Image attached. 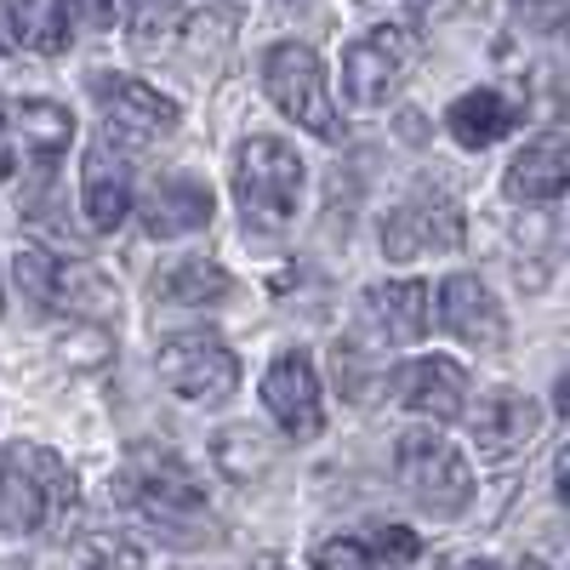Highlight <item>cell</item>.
<instances>
[{
	"label": "cell",
	"mask_w": 570,
	"mask_h": 570,
	"mask_svg": "<svg viewBox=\"0 0 570 570\" xmlns=\"http://www.w3.org/2000/svg\"><path fill=\"white\" fill-rule=\"evenodd\" d=\"M537 422H542L537 400H531V394H519V389H497V394H485V405L468 416L473 440H480V451H485L491 462H502V456H513V451H525V445L537 440Z\"/></svg>",
	"instance_id": "14"
},
{
	"label": "cell",
	"mask_w": 570,
	"mask_h": 570,
	"mask_svg": "<svg viewBox=\"0 0 570 570\" xmlns=\"http://www.w3.org/2000/svg\"><path fill=\"white\" fill-rule=\"evenodd\" d=\"M75 553L86 570H142V548L120 531H86Z\"/></svg>",
	"instance_id": "24"
},
{
	"label": "cell",
	"mask_w": 570,
	"mask_h": 570,
	"mask_svg": "<svg viewBox=\"0 0 570 570\" xmlns=\"http://www.w3.org/2000/svg\"><path fill=\"white\" fill-rule=\"evenodd\" d=\"M400 400L411 411H422V416H434V422H451L468 405V371L456 360H440V354L411 360L400 371Z\"/></svg>",
	"instance_id": "17"
},
{
	"label": "cell",
	"mask_w": 570,
	"mask_h": 570,
	"mask_svg": "<svg viewBox=\"0 0 570 570\" xmlns=\"http://www.w3.org/2000/svg\"><path fill=\"white\" fill-rule=\"evenodd\" d=\"M263 405L268 416L285 428L292 440H314L325 428V405H320V376H314V360L308 354H279L263 376Z\"/></svg>",
	"instance_id": "12"
},
{
	"label": "cell",
	"mask_w": 570,
	"mask_h": 570,
	"mask_svg": "<svg viewBox=\"0 0 570 570\" xmlns=\"http://www.w3.org/2000/svg\"><path fill=\"white\" fill-rule=\"evenodd\" d=\"M142 525L160 531L166 542H206V491L195 485V473H188L171 451L160 445H142L126 473H120V491H115Z\"/></svg>",
	"instance_id": "1"
},
{
	"label": "cell",
	"mask_w": 570,
	"mask_h": 570,
	"mask_svg": "<svg viewBox=\"0 0 570 570\" xmlns=\"http://www.w3.org/2000/svg\"><path fill=\"white\" fill-rule=\"evenodd\" d=\"M263 86H268V98L285 120H297L314 137H343L337 109H331V91H325V69L308 46H297V40L274 46L263 58Z\"/></svg>",
	"instance_id": "6"
},
{
	"label": "cell",
	"mask_w": 570,
	"mask_h": 570,
	"mask_svg": "<svg viewBox=\"0 0 570 570\" xmlns=\"http://www.w3.org/2000/svg\"><path fill=\"white\" fill-rule=\"evenodd\" d=\"M365 314L376 320L383 343H422L428 337V285L422 279H389L365 292Z\"/></svg>",
	"instance_id": "18"
},
{
	"label": "cell",
	"mask_w": 570,
	"mask_h": 570,
	"mask_svg": "<svg viewBox=\"0 0 570 570\" xmlns=\"http://www.w3.org/2000/svg\"><path fill=\"white\" fill-rule=\"evenodd\" d=\"M405 12H411V23H445L462 12V0H405Z\"/></svg>",
	"instance_id": "31"
},
{
	"label": "cell",
	"mask_w": 570,
	"mask_h": 570,
	"mask_svg": "<svg viewBox=\"0 0 570 570\" xmlns=\"http://www.w3.org/2000/svg\"><path fill=\"white\" fill-rule=\"evenodd\" d=\"M376 542H383V553H389L394 564H405V559H416V553H422L416 531H405V525H383V531H376Z\"/></svg>",
	"instance_id": "30"
},
{
	"label": "cell",
	"mask_w": 570,
	"mask_h": 570,
	"mask_svg": "<svg viewBox=\"0 0 570 570\" xmlns=\"http://www.w3.org/2000/svg\"><path fill=\"white\" fill-rule=\"evenodd\" d=\"M91 98H98V109L120 142H155L177 126V104L131 75H91Z\"/></svg>",
	"instance_id": "11"
},
{
	"label": "cell",
	"mask_w": 570,
	"mask_h": 570,
	"mask_svg": "<svg viewBox=\"0 0 570 570\" xmlns=\"http://www.w3.org/2000/svg\"><path fill=\"white\" fill-rule=\"evenodd\" d=\"M80 206H86V223H91V228L109 234V228H120V217L131 212V188H126V177H120L109 160H91V166H86V188H80Z\"/></svg>",
	"instance_id": "23"
},
{
	"label": "cell",
	"mask_w": 570,
	"mask_h": 570,
	"mask_svg": "<svg viewBox=\"0 0 570 570\" xmlns=\"http://www.w3.org/2000/svg\"><path fill=\"white\" fill-rule=\"evenodd\" d=\"M212 456H217V468L228 473L234 485H252L257 473H268V462H274V451H268V434H257L252 422L217 428V434H212Z\"/></svg>",
	"instance_id": "21"
},
{
	"label": "cell",
	"mask_w": 570,
	"mask_h": 570,
	"mask_svg": "<svg viewBox=\"0 0 570 570\" xmlns=\"http://www.w3.org/2000/svg\"><path fill=\"white\" fill-rule=\"evenodd\" d=\"M564 35H570V12H564Z\"/></svg>",
	"instance_id": "37"
},
{
	"label": "cell",
	"mask_w": 570,
	"mask_h": 570,
	"mask_svg": "<svg viewBox=\"0 0 570 570\" xmlns=\"http://www.w3.org/2000/svg\"><path fill=\"white\" fill-rule=\"evenodd\" d=\"M462 570H497V564H485V559H473V564H462Z\"/></svg>",
	"instance_id": "35"
},
{
	"label": "cell",
	"mask_w": 570,
	"mask_h": 570,
	"mask_svg": "<svg viewBox=\"0 0 570 570\" xmlns=\"http://www.w3.org/2000/svg\"><path fill=\"white\" fill-rule=\"evenodd\" d=\"M155 292L166 297V303H217V297H228V274L212 263V257H177V263H166L160 268V279H155Z\"/></svg>",
	"instance_id": "22"
},
{
	"label": "cell",
	"mask_w": 570,
	"mask_h": 570,
	"mask_svg": "<svg viewBox=\"0 0 570 570\" xmlns=\"http://www.w3.org/2000/svg\"><path fill=\"white\" fill-rule=\"evenodd\" d=\"M451 137L462 142V149H491L497 137H508L513 131V120H519V109L502 98V91H468V98H456L451 104Z\"/></svg>",
	"instance_id": "20"
},
{
	"label": "cell",
	"mask_w": 570,
	"mask_h": 570,
	"mask_svg": "<svg viewBox=\"0 0 570 570\" xmlns=\"http://www.w3.org/2000/svg\"><path fill=\"white\" fill-rule=\"evenodd\" d=\"M75 142V120L52 98H12L7 104V177L23 171V160L46 177Z\"/></svg>",
	"instance_id": "9"
},
{
	"label": "cell",
	"mask_w": 570,
	"mask_h": 570,
	"mask_svg": "<svg viewBox=\"0 0 570 570\" xmlns=\"http://www.w3.org/2000/svg\"><path fill=\"white\" fill-rule=\"evenodd\" d=\"M7 40L18 52L58 58L69 46V0H7Z\"/></svg>",
	"instance_id": "19"
},
{
	"label": "cell",
	"mask_w": 570,
	"mask_h": 570,
	"mask_svg": "<svg viewBox=\"0 0 570 570\" xmlns=\"http://www.w3.org/2000/svg\"><path fill=\"white\" fill-rule=\"evenodd\" d=\"M502 188H508V200H519V206H548V200L570 195V137H553V131L531 137L525 149L513 155Z\"/></svg>",
	"instance_id": "13"
},
{
	"label": "cell",
	"mask_w": 570,
	"mask_h": 570,
	"mask_svg": "<svg viewBox=\"0 0 570 570\" xmlns=\"http://www.w3.org/2000/svg\"><path fill=\"white\" fill-rule=\"evenodd\" d=\"M274 570H285V564H274Z\"/></svg>",
	"instance_id": "38"
},
{
	"label": "cell",
	"mask_w": 570,
	"mask_h": 570,
	"mask_svg": "<svg viewBox=\"0 0 570 570\" xmlns=\"http://www.w3.org/2000/svg\"><path fill=\"white\" fill-rule=\"evenodd\" d=\"M553 485H559V502L570 508V445L559 451V468H553Z\"/></svg>",
	"instance_id": "33"
},
{
	"label": "cell",
	"mask_w": 570,
	"mask_h": 570,
	"mask_svg": "<svg viewBox=\"0 0 570 570\" xmlns=\"http://www.w3.org/2000/svg\"><path fill=\"white\" fill-rule=\"evenodd\" d=\"M160 383L177 394V400H223L234 383H240V360H234V348L217 337V331H183V337H171L160 348Z\"/></svg>",
	"instance_id": "7"
},
{
	"label": "cell",
	"mask_w": 570,
	"mask_h": 570,
	"mask_svg": "<svg viewBox=\"0 0 570 570\" xmlns=\"http://www.w3.org/2000/svg\"><path fill=\"white\" fill-rule=\"evenodd\" d=\"M440 320H445L451 337H462L473 348H497L502 343V308L491 303L485 279H473V274H451L440 285Z\"/></svg>",
	"instance_id": "16"
},
{
	"label": "cell",
	"mask_w": 570,
	"mask_h": 570,
	"mask_svg": "<svg viewBox=\"0 0 570 570\" xmlns=\"http://www.w3.org/2000/svg\"><path fill=\"white\" fill-rule=\"evenodd\" d=\"M314 570H376V564H371V553H365L360 542L337 537V542H325V548L314 553Z\"/></svg>",
	"instance_id": "29"
},
{
	"label": "cell",
	"mask_w": 570,
	"mask_h": 570,
	"mask_svg": "<svg viewBox=\"0 0 570 570\" xmlns=\"http://www.w3.org/2000/svg\"><path fill=\"white\" fill-rule=\"evenodd\" d=\"M416 63V40L400 23H376L371 35H360L343 58V91L360 109H376L394 98V86L411 75Z\"/></svg>",
	"instance_id": "8"
},
{
	"label": "cell",
	"mask_w": 570,
	"mask_h": 570,
	"mask_svg": "<svg viewBox=\"0 0 570 570\" xmlns=\"http://www.w3.org/2000/svg\"><path fill=\"white\" fill-rule=\"evenodd\" d=\"M519 570H548V564H542V559H525V564H519Z\"/></svg>",
	"instance_id": "36"
},
{
	"label": "cell",
	"mask_w": 570,
	"mask_h": 570,
	"mask_svg": "<svg viewBox=\"0 0 570 570\" xmlns=\"http://www.w3.org/2000/svg\"><path fill=\"white\" fill-rule=\"evenodd\" d=\"M137 212H142V228H149L155 240H171V234L206 228L212 212H217V200H212V188L195 183V177H160L149 195L137 200Z\"/></svg>",
	"instance_id": "15"
},
{
	"label": "cell",
	"mask_w": 570,
	"mask_h": 570,
	"mask_svg": "<svg viewBox=\"0 0 570 570\" xmlns=\"http://www.w3.org/2000/svg\"><path fill=\"white\" fill-rule=\"evenodd\" d=\"M468 240V223H462V206L445 200V195H416V200H400L383 223V252L394 263H411L422 252H456Z\"/></svg>",
	"instance_id": "10"
},
{
	"label": "cell",
	"mask_w": 570,
	"mask_h": 570,
	"mask_svg": "<svg viewBox=\"0 0 570 570\" xmlns=\"http://www.w3.org/2000/svg\"><path fill=\"white\" fill-rule=\"evenodd\" d=\"M394 468H400L405 497L434 519H451L473 502V473H468L462 451L440 434H428V428H405V440L394 451Z\"/></svg>",
	"instance_id": "4"
},
{
	"label": "cell",
	"mask_w": 570,
	"mask_h": 570,
	"mask_svg": "<svg viewBox=\"0 0 570 570\" xmlns=\"http://www.w3.org/2000/svg\"><path fill=\"white\" fill-rule=\"evenodd\" d=\"M183 0H126V18H131V40H160L166 29H177Z\"/></svg>",
	"instance_id": "27"
},
{
	"label": "cell",
	"mask_w": 570,
	"mask_h": 570,
	"mask_svg": "<svg viewBox=\"0 0 570 570\" xmlns=\"http://www.w3.org/2000/svg\"><path fill=\"white\" fill-rule=\"evenodd\" d=\"M553 411H559V416L570 422V365L559 371V383H553Z\"/></svg>",
	"instance_id": "34"
},
{
	"label": "cell",
	"mask_w": 570,
	"mask_h": 570,
	"mask_svg": "<svg viewBox=\"0 0 570 570\" xmlns=\"http://www.w3.org/2000/svg\"><path fill=\"white\" fill-rule=\"evenodd\" d=\"M234 200L252 228H285L303 206V155L285 137H246L234 160Z\"/></svg>",
	"instance_id": "2"
},
{
	"label": "cell",
	"mask_w": 570,
	"mask_h": 570,
	"mask_svg": "<svg viewBox=\"0 0 570 570\" xmlns=\"http://www.w3.org/2000/svg\"><path fill=\"white\" fill-rule=\"evenodd\" d=\"M331 365H337L343 400H354V405H365L376 389H383V371H376L371 360H360V365H354V343H337V348H331Z\"/></svg>",
	"instance_id": "26"
},
{
	"label": "cell",
	"mask_w": 570,
	"mask_h": 570,
	"mask_svg": "<svg viewBox=\"0 0 570 570\" xmlns=\"http://www.w3.org/2000/svg\"><path fill=\"white\" fill-rule=\"evenodd\" d=\"M228 35H234V12H200L195 23H188V35H183V46H188V52H195V58H206V46H228Z\"/></svg>",
	"instance_id": "28"
},
{
	"label": "cell",
	"mask_w": 570,
	"mask_h": 570,
	"mask_svg": "<svg viewBox=\"0 0 570 570\" xmlns=\"http://www.w3.org/2000/svg\"><path fill=\"white\" fill-rule=\"evenodd\" d=\"M80 7V18L91 23V29H109L115 23V0H75Z\"/></svg>",
	"instance_id": "32"
},
{
	"label": "cell",
	"mask_w": 570,
	"mask_h": 570,
	"mask_svg": "<svg viewBox=\"0 0 570 570\" xmlns=\"http://www.w3.org/2000/svg\"><path fill=\"white\" fill-rule=\"evenodd\" d=\"M12 279H18V292L35 308H58V314H75V320H98V325L120 303L115 285L91 263H63L52 252H18L12 257Z\"/></svg>",
	"instance_id": "5"
},
{
	"label": "cell",
	"mask_w": 570,
	"mask_h": 570,
	"mask_svg": "<svg viewBox=\"0 0 570 570\" xmlns=\"http://www.w3.org/2000/svg\"><path fill=\"white\" fill-rule=\"evenodd\" d=\"M58 354H63V365H75V371H104L109 365V331L91 320V325H75V331H63L58 337Z\"/></svg>",
	"instance_id": "25"
},
{
	"label": "cell",
	"mask_w": 570,
	"mask_h": 570,
	"mask_svg": "<svg viewBox=\"0 0 570 570\" xmlns=\"http://www.w3.org/2000/svg\"><path fill=\"white\" fill-rule=\"evenodd\" d=\"M75 508V473L58 451H40L12 440L7 445V497H0V513H7V537H29L46 531Z\"/></svg>",
	"instance_id": "3"
}]
</instances>
